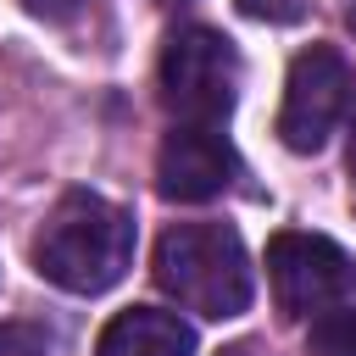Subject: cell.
<instances>
[{"instance_id": "cell-1", "label": "cell", "mask_w": 356, "mask_h": 356, "mask_svg": "<svg viewBox=\"0 0 356 356\" xmlns=\"http://www.w3.org/2000/svg\"><path fill=\"white\" fill-rule=\"evenodd\" d=\"M33 267L67 295H100L134 267V217L95 189H67L33 239Z\"/></svg>"}, {"instance_id": "cell-2", "label": "cell", "mask_w": 356, "mask_h": 356, "mask_svg": "<svg viewBox=\"0 0 356 356\" xmlns=\"http://www.w3.org/2000/svg\"><path fill=\"white\" fill-rule=\"evenodd\" d=\"M156 284L211 323H228L250 306L256 273L245 256V239L228 222H172L156 239Z\"/></svg>"}, {"instance_id": "cell-3", "label": "cell", "mask_w": 356, "mask_h": 356, "mask_svg": "<svg viewBox=\"0 0 356 356\" xmlns=\"http://www.w3.org/2000/svg\"><path fill=\"white\" fill-rule=\"evenodd\" d=\"M161 100L178 122L222 128L239 100V50L206 22L178 28L161 50Z\"/></svg>"}, {"instance_id": "cell-4", "label": "cell", "mask_w": 356, "mask_h": 356, "mask_svg": "<svg viewBox=\"0 0 356 356\" xmlns=\"http://www.w3.org/2000/svg\"><path fill=\"white\" fill-rule=\"evenodd\" d=\"M350 95H356V78L345 67V56L334 44H312L289 61V78H284V106H278V139L300 156L323 150L328 134L345 122L350 111Z\"/></svg>"}, {"instance_id": "cell-5", "label": "cell", "mask_w": 356, "mask_h": 356, "mask_svg": "<svg viewBox=\"0 0 356 356\" xmlns=\"http://www.w3.org/2000/svg\"><path fill=\"white\" fill-rule=\"evenodd\" d=\"M267 278L284 317H323L356 295V261L323 234H278L267 245Z\"/></svg>"}, {"instance_id": "cell-6", "label": "cell", "mask_w": 356, "mask_h": 356, "mask_svg": "<svg viewBox=\"0 0 356 356\" xmlns=\"http://www.w3.org/2000/svg\"><path fill=\"white\" fill-rule=\"evenodd\" d=\"M239 172V156L222 128L178 122L156 150V184L167 200H217Z\"/></svg>"}, {"instance_id": "cell-7", "label": "cell", "mask_w": 356, "mask_h": 356, "mask_svg": "<svg viewBox=\"0 0 356 356\" xmlns=\"http://www.w3.org/2000/svg\"><path fill=\"white\" fill-rule=\"evenodd\" d=\"M95 356H195V328L178 312L128 306L100 328Z\"/></svg>"}, {"instance_id": "cell-8", "label": "cell", "mask_w": 356, "mask_h": 356, "mask_svg": "<svg viewBox=\"0 0 356 356\" xmlns=\"http://www.w3.org/2000/svg\"><path fill=\"white\" fill-rule=\"evenodd\" d=\"M306 356H356V306H334V312L312 317Z\"/></svg>"}, {"instance_id": "cell-9", "label": "cell", "mask_w": 356, "mask_h": 356, "mask_svg": "<svg viewBox=\"0 0 356 356\" xmlns=\"http://www.w3.org/2000/svg\"><path fill=\"white\" fill-rule=\"evenodd\" d=\"M95 6H100V0H22V11H28V17H39V22H56V28H67V22H83Z\"/></svg>"}, {"instance_id": "cell-10", "label": "cell", "mask_w": 356, "mask_h": 356, "mask_svg": "<svg viewBox=\"0 0 356 356\" xmlns=\"http://www.w3.org/2000/svg\"><path fill=\"white\" fill-rule=\"evenodd\" d=\"M239 6L261 22H300L306 17V0H239Z\"/></svg>"}, {"instance_id": "cell-11", "label": "cell", "mask_w": 356, "mask_h": 356, "mask_svg": "<svg viewBox=\"0 0 356 356\" xmlns=\"http://www.w3.org/2000/svg\"><path fill=\"white\" fill-rule=\"evenodd\" d=\"M0 356H44V339H39L33 328L6 323V328H0Z\"/></svg>"}, {"instance_id": "cell-12", "label": "cell", "mask_w": 356, "mask_h": 356, "mask_svg": "<svg viewBox=\"0 0 356 356\" xmlns=\"http://www.w3.org/2000/svg\"><path fill=\"white\" fill-rule=\"evenodd\" d=\"M350 178H356V111H350Z\"/></svg>"}, {"instance_id": "cell-13", "label": "cell", "mask_w": 356, "mask_h": 356, "mask_svg": "<svg viewBox=\"0 0 356 356\" xmlns=\"http://www.w3.org/2000/svg\"><path fill=\"white\" fill-rule=\"evenodd\" d=\"M345 22H350V33H356V0H345Z\"/></svg>"}]
</instances>
